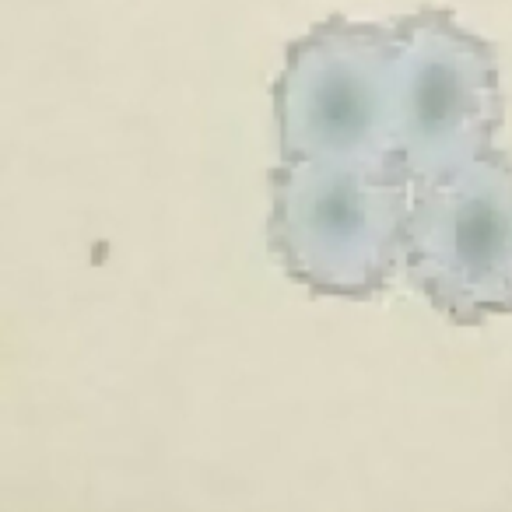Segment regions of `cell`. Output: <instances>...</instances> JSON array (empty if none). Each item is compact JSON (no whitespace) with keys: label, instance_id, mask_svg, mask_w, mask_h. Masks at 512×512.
I'll return each mask as SVG.
<instances>
[{"label":"cell","instance_id":"4","mask_svg":"<svg viewBox=\"0 0 512 512\" xmlns=\"http://www.w3.org/2000/svg\"><path fill=\"white\" fill-rule=\"evenodd\" d=\"M407 278L460 327L512 316V158L477 162L414 186Z\"/></svg>","mask_w":512,"mask_h":512},{"label":"cell","instance_id":"3","mask_svg":"<svg viewBox=\"0 0 512 512\" xmlns=\"http://www.w3.org/2000/svg\"><path fill=\"white\" fill-rule=\"evenodd\" d=\"M397 22L334 15L288 43L274 81L281 162L393 155V71Z\"/></svg>","mask_w":512,"mask_h":512},{"label":"cell","instance_id":"2","mask_svg":"<svg viewBox=\"0 0 512 512\" xmlns=\"http://www.w3.org/2000/svg\"><path fill=\"white\" fill-rule=\"evenodd\" d=\"M505 120L498 53L453 11L400 18L393 71V158L414 186L442 179L495 151Z\"/></svg>","mask_w":512,"mask_h":512},{"label":"cell","instance_id":"1","mask_svg":"<svg viewBox=\"0 0 512 512\" xmlns=\"http://www.w3.org/2000/svg\"><path fill=\"white\" fill-rule=\"evenodd\" d=\"M267 242L316 295L376 299L407 253L414 183L393 155L309 158L271 172Z\"/></svg>","mask_w":512,"mask_h":512}]
</instances>
